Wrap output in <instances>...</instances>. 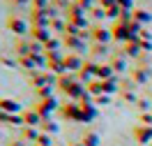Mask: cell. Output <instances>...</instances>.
Here are the masks:
<instances>
[{
	"label": "cell",
	"mask_w": 152,
	"mask_h": 146,
	"mask_svg": "<svg viewBox=\"0 0 152 146\" xmlns=\"http://www.w3.org/2000/svg\"><path fill=\"white\" fill-rule=\"evenodd\" d=\"M32 5L39 7V10H46V7H48V0H32Z\"/></svg>",
	"instance_id": "obj_5"
},
{
	"label": "cell",
	"mask_w": 152,
	"mask_h": 146,
	"mask_svg": "<svg viewBox=\"0 0 152 146\" xmlns=\"http://www.w3.org/2000/svg\"><path fill=\"white\" fill-rule=\"evenodd\" d=\"M0 104H2V109H5V111H19V104H16V102H12V100H0Z\"/></svg>",
	"instance_id": "obj_2"
},
{
	"label": "cell",
	"mask_w": 152,
	"mask_h": 146,
	"mask_svg": "<svg viewBox=\"0 0 152 146\" xmlns=\"http://www.w3.org/2000/svg\"><path fill=\"white\" fill-rule=\"evenodd\" d=\"M118 5L124 7V10H129V7H132V0H118Z\"/></svg>",
	"instance_id": "obj_7"
},
{
	"label": "cell",
	"mask_w": 152,
	"mask_h": 146,
	"mask_svg": "<svg viewBox=\"0 0 152 146\" xmlns=\"http://www.w3.org/2000/svg\"><path fill=\"white\" fill-rule=\"evenodd\" d=\"M92 5H95V0H81V7H88V10H90Z\"/></svg>",
	"instance_id": "obj_8"
},
{
	"label": "cell",
	"mask_w": 152,
	"mask_h": 146,
	"mask_svg": "<svg viewBox=\"0 0 152 146\" xmlns=\"http://www.w3.org/2000/svg\"><path fill=\"white\" fill-rule=\"evenodd\" d=\"M14 2H19V5H26V2H32V0H14Z\"/></svg>",
	"instance_id": "obj_9"
},
{
	"label": "cell",
	"mask_w": 152,
	"mask_h": 146,
	"mask_svg": "<svg viewBox=\"0 0 152 146\" xmlns=\"http://www.w3.org/2000/svg\"><path fill=\"white\" fill-rule=\"evenodd\" d=\"M108 37H111V35H108V30H97V39H104V42H106Z\"/></svg>",
	"instance_id": "obj_6"
},
{
	"label": "cell",
	"mask_w": 152,
	"mask_h": 146,
	"mask_svg": "<svg viewBox=\"0 0 152 146\" xmlns=\"http://www.w3.org/2000/svg\"><path fill=\"white\" fill-rule=\"evenodd\" d=\"M111 70H113V67H97V74L104 77V79H108V77H111Z\"/></svg>",
	"instance_id": "obj_3"
},
{
	"label": "cell",
	"mask_w": 152,
	"mask_h": 146,
	"mask_svg": "<svg viewBox=\"0 0 152 146\" xmlns=\"http://www.w3.org/2000/svg\"><path fill=\"white\" fill-rule=\"evenodd\" d=\"M10 28H14L16 33H26V21H21V19H10Z\"/></svg>",
	"instance_id": "obj_1"
},
{
	"label": "cell",
	"mask_w": 152,
	"mask_h": 146,
	"mask_svg": "<svg viewBox=\"0 0 152 146\" xmlns=\"http://www.w3.org/2000/svg\"><path fill=\"white\" fill-rule=\"evenodd\" d=\"M136 19H138V23H148V21H150V14H148V12H136Z\"/></svg>",
	"instance_id": "obj_4"
}]
</instances>
